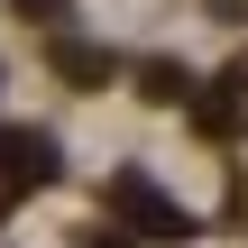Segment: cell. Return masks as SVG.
I'll return each mask as SVG.
<instances>
[{
    "mask_svg": "<svg viewBox=\"0 0 248 248\" xmlns=\"http://www.w3.org/2000/svg\"><path fill=\"white\" fill-rule=\"evenodd\" d=\"M18 18H37V28H55V18H64V0H18Z\"/></svg>",
    "mask_w": 248,
    "mask_h": 248,
    "instance_id": "1",
    "label": "cell"
}]
</instances>
